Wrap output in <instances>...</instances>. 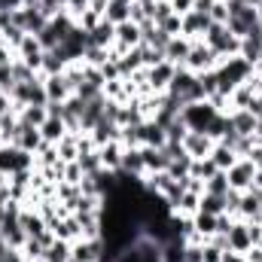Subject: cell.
<instances>
[{"label": "cell", "instance_id": "cell-1", "mask_svg": "<svg viewBox=\"0 0 262 262\" xmlns=\"http://www.w3.org/2000/svg\"><path fill=\"white\" fill-rule=\"evenodd\" d=\"M253 76V67L247 64L241 55H229V58H220L216 64V79H220V92L232 95V89H238L241 82H247Z\"/></svg>", "mask_w": 262, "mask_h": 262}, {"label": "cell", "instance_id": "cell-2", "mask_svg": "<svg viewBox=\"0 0 262 262\" xmlns=\"http://www.w3.org/2000/svg\"><path fill=\"white\" fill-rule=\"evenodd\" d=\"M201 40H204V46H207L216 58H229V55H238V52H241V40H238L226 25H210Z\"/></svg>", "mask_w": 262, "mask_h": 262}, {"label": "cell", "instance_id": "cell-3", "mask_svg": "<svg viewBox=\"0 0 262 262\" xmlns=\"http://www.w3.org/2000/svg\"><path fill=\"white\" fill-rule=\"evenodd\" d=\"M168 95L177 98L180 107H186V104H192V101H204V92H201V85H198V76L189 73L186 67H177V73H174V79H171V85H168Z\"/></svg>", "mask_w": 262, "mask_h": 262}, {"label": "cell", "instance_id": "cell-4", "mask_svg": "<svg viewBox=\"0 0 262 262\" xmlns=\"http://www.w3.org/2000/svg\"><path fill=\"white\" fill-rule=\"evenodd\" d=\"M220 116V110L204 98V101H192V104H186L183 110H180V119L186 122V128L189 131H204L207 134V128L213 125V119Z\"/></svg>", "mask_w": 262, "mask_h": 262}, {"label": "cell", "instance_id": "cell-5", "mask_svg": "<svg viewBox=\"0 0 262 262\" xmlns=\"http://www.w3.org/2000/svg\"><path fill=\"white\" fill-rule=\"evenodd\" d=\"M31 168H37L34 152H25V149L15 146V143H3V146H0V174L12 177V174L31 171Z\"/></svg>", "mask_w": 262, "mask_h": 262}, {"label": "cell", "instance_id": "cell-6", "mask_svg": "<svg viewBox=\"0 0 262 262\" xmlns=\"http://www.w3.org/2000/svg\"><path fill=\"white\" fill-rule=\"evenodd\" d=\"M216 64H220V58L204 46V40H192V49H189V55H186V61H183V67L189 70V73H207V70H216Z\"/></svg>", "mask_w": 262, "mask_h": 262}, {"label": "cell", "instance_id": "cell-7", "mask_svg": "<svg viewBox=\"0 0 262 262\" xmlns=\"http://www.w3.org/2000/svg\"><path fill=\"white\" fill-rule=\"evenodd\" d=\"M253 174H256L253 162H250V159H238V162L226 171V177H229V189H235V192L250 189V186H253Z\"/></svg>", "mask_w": 262, "mask_h": 262}, {"label": "cell", "instance_id": "cell-8", "mask_svg": "<svg viewBox=\"0 0 262 262\" xmlns=\"http://www.w3.org/2000/svg\"><path fill=\"white\" fill-rule=\"evenodd\" d=\"M213 146H216V140H213L210 134H204V131H189V134L183 137V149H186L192 159H207V156L213 152Z\"/></svg>", "mask_w": 262, "mask_h": 262}, {"label": "cell", "instance_id": "cell-9", "mask_svg": "<svg viewBox=\"0 0 262 262\" xmlns=\"http://www.w3.org/2000/svg\"><path fill=\"white\" fill-rule=\"evenodd\" d=\"M174 73H177V64H171V61H159L156 67H146V76H149V95H152V92H168Z\"/></svg>", "mask_w": 262, "mask_h": 262}, {"label": "cell", "instance_id": "cell-10", "mask_svg": "<svg viewBox=\"0 0 262 262\" xmlns=\"http://www.w3.org/2000/svg\"><path fill=\"white\" fill-rule=\"evenodd\" d=\"M226 238H229V250H235V253H247V250L253 247V241H250V229H247L244 220H235L232 229L226 232Z\"/></svg>", "mask_w": 262, "mask_h": 262}, {"label": "cell", "instance_id": "cell-11", "mask_svg": "<svg viewBox=\"0 0 262 262\" xmlns=\"http://www.w3.org/2000/svg\"><path fill=\"white\" fill-rule=\"evenodd\" d=\"M213 21H210V15H204V12H186L183 15V37H189V40H201L204 34H207V28H210Z\"/></svg>", "mask_w": 262, "mask_h": 262}, {"label": "cell", "instance_id": "cell-12", "mask_svg": "<svg viewBox=\"0 0 262 262\" xmlns=\"http://www.w3.org/2000/svg\"><path fill=\"white\" fill-rule=\"evenodd\" d=\"M116 43V25H110L107 18H101L92 31H89V46H98V49H110Z\"/></svg>", "mask_w": 262, "mask_h": 262}, {"label": "cell", "instance_id": "cell-13", "mask_svg": "<svg viewBox=\"0 0 262 262\" xmlns=\"http://www.w3.org/2000/svg\"><path fill=\"white\" fill-rule=\"evenodd\" d=\"M43 85H46V98L55 101V104H64L67 98L73 95V89H70V82L64 79V73H58V76H43Z\"/></svg>", "mask_w": 262, "mask_h": 262}, {"label": "cell", "instance_id": "cell-14", "mask_svg": "<svg viewBox=\"0 0 262 262\" xmlns=\"http://www.w3.org/2000/svg\"><path fill=\"white\" fill-rule=\"evenodd\" d=\"M119 174H128V177H140V180L146 177V162H143V152H140V146H131V149H125Z\"/></svg>", "mask_w": 262, "mask_h": 262}, {"label": "cell", "instance_id": "cell-15", "mask_svg": "<svg viewBox=\"0 0 262 262\" xmlns=\"http://www.w3.org/2000/svg\"><path fill=\"white\" fill-rule=\"evenodd\" d=\"M189 49H192V40L189 37H171V43L165 46V61H171V64L183 67V61H186V55H189Z\"/></svg>", "mask_w": 262, "mask_h": 262}, {"label": "cell", "instance_id": "cell-16", "mask_svg": "<svg viewBox=\"0 0 262 262\" xmlns=\"http://www.w3.org/2000/svg\"><path fill=\"white\" fill-rule=\"evenodd\" d=\"M168 143V134L165 128L156 122V119H146L143 125H140V146H156V149H162Z\"/></svg>", "mask_w": 262, "mask_h": 262}, {"label": "cell", "instance_id": "cell-17", "mask_svg": "<svg viewBox=\"0 0 262 262\" xmlns=\"http://www.w3.org/2000/svg\"><path fill=\"white\" fill-rule=\"evenodd\" d=\"M98 156H101V165H104L107 171H119V168H122L125 146H122L119 140H113V143H104V146H98Z\"/></svg>", "mask_w": 262, "mask_h": 262}, {"label": "cell", "instance_id": "cell-18", "mask_svg": "<svg viewBox=\"0 0 262 262\" xmlns=\"http://www.w3.org/2000/svg\"><path fill=\"white\" fill-rule=\"evenodd\" d=\"M229 122H232V131H235L238 137L256 134V116H253L250 110H232V113H229Z\"/></svg>", "mask_w": 262, "mask_h": 262}, {"label": "cell", "instance_id": "cell-19", "mask_svg": "<svg viewBox=\"0 0 262 262\" xmlns=\"http://www.w3.org/2000/svg\"><path fill=\"white\" fill-rule=\"evenodd\" d=\"M140 152H143V162H146V174H159V171H168L171 159H168L165 146H162V149H156V146H140Z\"/></svg>", "mask_w": 262, "mask_h": 262}, {"label": "cell", "instance_id": "cell-20", "mask_svg": "<svg viewBox=\"0 0 262 262\" xmlns=\"http://www.w3.org/2000/svg\"><path fill=\"white\" fill-rule=\"evenodd\" d=\"M15 146H21L25 152H34L43 146V137H40V128H31V125H21L18 122V134H15Z\"/></svg>", "mask_w": 262, "mask_h": 262}, {"label": "cell", "instance_id": "cell-21", "mask_svg": "<svg viewBox=\"0 0 262 262\" xmlns=\"http://www.w3.org/2000/svg\"><path fill=\"white\" fill-rule=\"evenodd\" d=\"M192 229H195V235L207 244L213 235H216V216L213 213H204V210H195L192 213Z\"/></svg>", "mask_w": 262, "mask_h": 262}, {"label": "cell", "instance_id": "cell-22", "mask_svg": "<svg viewBox=\"0 0 262 262\" xmlns=\"http://www.w3.org/2000/svg\"><path fill=\"white\" fill-rule=\"evenodd\" d=\"M46 119H49L46 104H31V107H21V110H18V122H21V125H31V128H40Z\"/></svg>", "mask_w": 262, "mask_h": 262}, {"label": "cell", "instance_id": "cell-23", "mask_svg": "<svg viewBox=\"0 0 262 262\" xmlns=\"http://www.w3.org/2000/svg\"><path fill=\"white\" fill-rule=\"evenodd\" d=\"M104 18L110 25H122V21H131V3L128 0H107V12Z\"/></svg>", "mask_w": 262, "mask_h": 262}, {"label": "cell", "instance_id": "cell-24", "mask_svg": "<svg viewBox=\"0 0 262 262\" xmlns=\"http://www.w3.org/2000/svg\"><path fill=\"white\" fill-rule=\"evenodd\" d=\"M207 159H210V162L216 165V171H229V168H232V165L238 162L235 149H232V146H226V143H216V146H213V152H210Z\"/></svg>", "mask_w": 262, "mask_h": 262}, {"label": "cell", "instance_id": "cell-25", "mask_svg": "<svg viewBox=\"0 0 262 262\" xmlns=\"http://www.w3.org/2000/svg\"><path fill=\"white\" fill-rule=\"evenodd\" d=\"M67 134V125H64V119H55V116H49L43 125H40V137L46 140V143H58L61 137Z\"/></svg>", "mask_w": 262, "mask_h": 262}, {"label": "cell", "instance_id": "cell-26", "mask_svg": "<svg viewBox=\"0 0 262 262\" xmlns=\"http://www.w3.org/2000/svg\"><path fill=\"white\" fill-rule=\"evenodd\" d=\"M55 149H58V159H61V162H76V159H79V143H76V134H70V131H67L64 137L55 143Z\"/></svg>", "mask_w": 262, "mask_h": 262}, {"label": "cell", "instance_id": "cell-27", "mask_svg": "<svg viewBox=\"0 0 262 262\" xmlns=\"http://www.w3.org/2000/svg\"><path fill=\"white\" fill-rule=\"evenodd\" d=\"M43 262H70V241H61V238H55V241L46 247V253H43Z\"/></svg>", "mask_w": 262, "mask_h": 262}, {"label": "cell", "instance_id": "cell-28", "mask_svg": "<svg viewBox=\"0 0 262 262\" xmlns=\"http://www.w3.org/2000/svg\"><path fill=\"white\" fill-rule=\"evenodd\" d=\"M198 210L213 213V216L226 213V195H210V192H204V195H201V201H198Z\"/></svg>", "mask_w": 262, "mask_h": 262}, {"label": "cell", "instance_id": "cell-29", "mask_svg": "<svg viewBox=\"0 0 262 262\" xmlns=\"http://www.w3.org/2000/svg\"><path fill=\"white\" fill-rule=\"evenodd\" d=\"M216 174V165L210 162V159H192V168H189V177H195V180H210Z\"/></svg>", "mask_w": 262, "mask_h": 262}, {"label": "cell", "instance_id": "cell-30", "mask_svg": "<svg viewBox=\"0 0 262 262\" xmlns=\"http://www.w3.org/2000/svg\"><path fill=\"white\" fill-rule=\"evenodd\" d=\"M204 192H210V195H229V177H226V171H216L204 183Z\"/></svg>", "mask_w": 262, "mask_h": 262}, {"label": "cell", "instance_id": "cell-31", "mask_svg": "<svg viewBox=\"0 0 262 262\" xmlns=\"http://www.w3.org/2000/svg\"><path fill=\"white\" fill-rule=\"evenodd\" d=\"M43 253H46V247H43L37 238H28V241L21 244V256L28 262H43Z\"/></svg>", "mask_w": 262, "mask_h": 262}, {"label": "cell", "instance_id": "cell-32", "mask_svg": "<svg viewBox=\"0 0 262 262\" xmlns=\"http://www.w3.org/2000/svg\"><path fill=\"white\" fill-rule=\"evenodd\" d=\"M76 162H79L82 174H98V171H104V165H101V156H98V149H95V152H85V156H79Z\"/></svg>", "mask_w": 262, "mask_h": 262}, {"label": "cell", "instance_id": "cell-33", "mask_svg": "<svg viewBox=\"0 0 262 262\" xmlns=\"http://www.w3.org/2000/svg\"><path fill=\"white\" fill-rule=\"evenodd\" d=\"M174 15V6H171V0H156L152 3V9H149V18L156 21V25H162L165 18H171Z\"/></svg>", "mask_w": 262, "mask_h": 262}, {"label": "cell", "instance_id": "cell-34", "mask_svg": "<svg viewBox=\"0 0 262 262\" xmlns=\"http://www.w3.org/2000/svg\"><path fill=\"white\" fill-rule=\"evenodd\" d=\"M15 85H18V82H15V70H12V61H9V64L0 67V92H3V95H12Z\"/></svg>", "mask_w": 262, "mask_h": 262}, {"label": "cell", "instance_id": "cell-35", "mask_svg": "<svg viewBox=\"0 0 262 262\" xmlns=\"http://www.w3.org/2000/svg\"><path fill=\"white\" fill-rule=\"evenodd\" d=\"M198 201H201V195H195V192H183L177 210H171V213H186V216H192V213L198 210Z\"/></svg>", "mask_w": 262, "mask_h": 262}, {"label": "cell", "instance_id": "cell-36", "mask_svg": "<svg viewBox=\"0 0 262 262\" xmlns=\"http://www.w3.org/2000/svg\"><path fill=\"white\" fill-rule=\"evenodd\" d=\"M207 15H210L213 25H226V21H229V3H226V0H216Z\"/></svg>", "mask_w": 262, "mask_h": 262}, {"label": "cell", "instance_id": "cell-37", "mask_svg": "<svg viewBox=\"0 0 262 262\" xmlns=\"http://www.w3.org/2000/svg\"><path fill=\"white\" fill-rule=\"evenodd\" d=\"M159 28H162L165 34H171V37H180V34H183V15H177V12H174V15H171V18H165Z\"/></svg>", "mask_w": 262, "mask_h": 262}, {"label": "cell", "instance_id": "cell-38", "mask_svg": "<svg viewBox=\"0 0 262 262\" xmlns=\"http://www.w3.org/2000/svg\"><path fill=\"white\" fill-rule=\"evenodd\" d=\"M82 177H85V174H82L79 162H64V183H76V186H79Z\"/></svg>", "mask_w": 262, "mask_h": 262}, {"label": "cell", "instance_id": "cell-39", "mask_svg": "<svg viewBox=\"0 0 262 262\" xmlns=\"http://www.w3.org/2000/svg\"><path fill=\"white\" fill-rule=\"evenodd\" d=\"M201 262H223V250L216 244H201Z\"/></svg>", "mask_w": 262, "mask_h": 262}, {"label": "cell", "instance_id": "cell-40", "mask_svg": "<svg viewBox=\"0 0 262 262\" xmlns=\"http://www.w3.org/2000/svg\"><path fill=\"white\" fill-rule=\"evenodd\" d=\"M183 262H201V244L186 241V250H183Z\"/></svg>", "mask_w": 262, "mask_h": 262}, {"label": "cell", "instance_id": "cell-41", "mask_svg": "<svg viewBox=\"0 0 262 262\" xmlns=\"http://www.w3.org/2000/svg\"><path fill=\"white\" fill-rule=\"evenodd\" d=\"M171 6H174V12H177V15H186V12H192L195 0H171Z\"/></svg>", "mask_w": 262, "mask_h": 262}, {"label": "cell", "instance_id": "cell-42", "mask_svg": "<svg viewBox=\"0 0 262 262\" xmlns=\"http://www.w3.org/2000/svg\"><path fill=\"white\" fill-rule=\"evenodd\" d=\"M247 159L253 162V168H256V171H262V140L253 146V149H250V156H247Z\"/></svg>", "mask_w": 262, "mask_h": 262}, {"label": "cell", "instance_id": "cell-43", "mask_svg": "<svg viewBox=\"0 0 262 262\" xmlns=\"http://www.w3.org/2000/svg\"><path fill=\"white\" fill-rule=\"evenodd\" d=\"M0 262H25V256H21V250H15V247H9L6 253H0Z\"/></svg>", "mask_w": 262, "mask_h": 262}, {"label": "cell", "instance_id": "cell-44", "mask_svg": "<svg viewBox=\"0 0 262 262\" xmlns=\"http://www.w3.org/2000/svg\"><path fill=\"white\" fill-rule=\"evenodd\" d=\"M9 110H12V98H9V95H3V92H0V119H3V116H6V113H9Z\"/></svg>", "mask_w": 262, "mask_h": 262}, {"label": "cell", "instance_id": "cell-45", "mask_svg": "<svg viewBox=\"0 0 262 262\" xmlns=\"http://www.w3.org/2000/svg\"><path fill=\"white\" fill-rule=\"evenodd\" d=\"M247 110L259 119V116H262V95H253V101H250V107H247Z\"/></svg>", "mask_w": 262, "mask_h": 262}, {"label": "cell", "instance_id": "cell-46", "mask_svg": "<svg viewBox=\"0 0 262 262\" xmlns=\"http://www.w3.org/2000/svg\"><path fill=\"white\" fill-rule=\"evenodd\" d=\"M223 262H247V256L235 253V250H223Z\"/></svg>", "mask_w": 262, "mask_h": 262}, {"label": "cell", "instance_id": "cell-47", "mask_svg": "<svg viewBox=\"0 0 262 262\" xmlns=\"http://www.w3.org/2000/svg\"><path fill=\"white\" fill-rule=\"evenodd\" d=\"M12 58H15V55H12V52H9V49H6V46L0 43V67H3V64H9Z\"/></svg>", "mask_w": 262, "mask_h": 262}, {"label": "cell", "instance_id": "cell-48", "mask_svg": "<svg viewBox=\"0 0 262 262\" xmlns=\"http://www.w3.org/2000/svg\"><path fill=\"white\" fill-rule=\"evenodd\" d=\"M253 186H256V189H262V171H256V174H253Z\"/></svg>", "mask_w": 262, "mask_h": 262}, {"label": "cell", "instance_id": "cell-49", "mask_svg": "<svg viewBox=\"0 0 262 262\" xmlns=\"http://www.w3.org/2000/svg\"><path fill=\"white\" fill-rule=\"evenodd\" d=\"M256 137H259V140H262V116H259V119H256Z\"/></svg>", "mask_w": 262, "mask_h": 262}, {"label": "cell", "instance_id": "cell-50", "mask_svg": "<svg viewBox=\"0 0 262 262\" xmlns=\"http://www.w3.org/2000/svg\"><path fill=\"white\" fill-rule=\"evenodd\" d=\"M241 3H244V6H259L262 0H241Z\"/></svg>", "mask_w": 262, "mask_h": 262}, {"label": "cell", "instance_id": "cell-51", "mask_svg": "<svg viewBox=\"0 0 262 262\" xmlns=\"http://www.w3.org/2000/svg\"><path fill=\"white\" fill-rule=\"evenodd\" d=\"M256 15H259V21H262V3H259V6H256Z\"/></svg>", "mask_w": 262, "mask_h": 262}, {"label": "cell", "instance_id": "cell-52", "mask_svg": "<svg viewBox=\"0 0 262 262\" xmlns=\"http://www.w3.org/2000/svg\"><path fill=\"white\" fill-rule=\"evenodd\" d=\"M256 247H262V238H259V244H256Z\"/></svg>", "mask_w": 262, "mask_h": 262}]
</instances>
